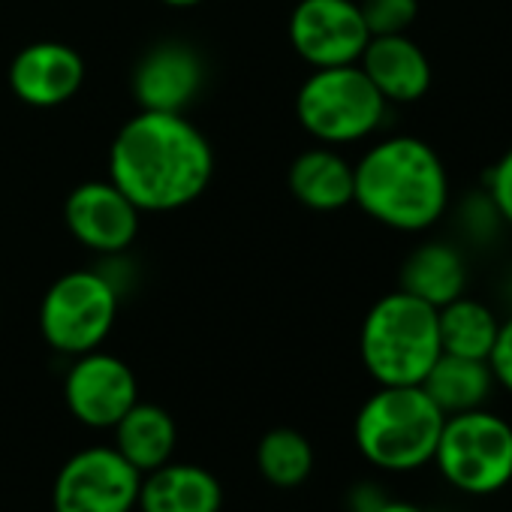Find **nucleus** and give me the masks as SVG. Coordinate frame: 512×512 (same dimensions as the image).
<instances>
[{"instance_id": "4be33fe9", "label": "nucleus", "mask_w": 512, "mask_h": 512, "mask_svg": "<svg viewBox=\"0 0 512 512\" xmlns=\"http://www.w3.org/2000/svg\"><path fill=\"white\" fill-rule=\"evenodd\" d=\"M371 37L407 34L419 16V0H362L359 4Z\"/></svg>"}, {"instance_id": "5701e85b", "label": "nucleus", "mask_w": 512, "mask_h": 512, "mask_svg": "<svg viewBox=\"0 0 512 512\" xmlns=\"http://www.w3.org/2000/svg\"><path fill=\"white\" fill-rule=\"evenodd\" d=\"M488 184V202L494 208V214L512 226V145L503 151V157L488 169L485 175Z\"/></svg>"}, {"instance_id": "9d476101", "label": "nucleus", "mask_w": 512, "mask_h": 512, "mask_svg": "<svg viewBox=\"0 0 512 512\" xmlns=\"http://www.w3.org/2000/svg\"><path fill=\"white\" fill-rule=\"evenodd\" d=\"M67 410L88 428H115V422L139 401L136 374L112 353H82L64 380Z\"/></svg>"}, {"instance_id": "1a4fd4ad", "label": "nucleus", "mask_w": 512, "mask_h": 512, "mask_svg": "<svg viewBox=\"0 0 512 512\" xmlns=\"http://www.w3.org/2000/svg\"><path fill=\"white\" fill-rule=\"evenodd\" d=\"M290 40L314 70L359 64L371 34L356 0H299L290 16Z\"/></svg>"}, {"instance_id": "ddd939ff", "label": "nucleus", "mask_w": 512, "mask_h": 512, "mask_svg": "<svg viewBox=\"0 0 512 512\" xmlns=\"http://www.w3.org/2000/svg\"><path fill=\"white\" fill-rule=\"evenodd\" d=\"M205 79L202 58L184 43L154 46L133 73V94L142 109L184 112Z\"/></svg>"}, {"instance_id": "b1692460", "label": "nucleus", "mask_w": 512, "mask_h": 512, "mask_svg": "<svg viewBox=\"0 0 512 512\" xmlns=\"http://www.w3.org/2000/svg\"><path fill=\"white\" fill-rule=\"evenodd\" d=\"M488 365H491L494 383L512 395V317L500 323L497 341H494V347L488 353Z\"/></svg>"}, {"instance_id": "393cba45", "label": "nucleus", "mask_w": 512, "mask_h": 512, "mask_svg": "<svg viewBox=\"0 0 512 512\" xmlns=\"http://www.w3.org/2000/svg\"><path fill=\"white\" fill-rule=\"evenodd\" d=\"M389 497L377 482H359L350 491V512H374L377 506H383Z\"/></svg>"}, {"instance_id": "412c9836", "label": "nucleus", "mask_w": 512, "mask_h": 512, "mask_svg": "<svg viewBox=\"0 0 512 512\" xmlns=\"http://www.w3.org/2000/svg\"><path fill=\"white\" fill-rule=\"evenodd\" d=\"M314 446L296 428H272L256 443V470L275 488H299L314 473Z\"/></svg>"}, {"instance_id": "a878e982", "label": "nucleus", "mask_w": 512, "mask_h": 512, "mask_svg": "<svg viewBox=\"0 0 512 512\" xmlns=\"http://www.w3.org/2000/svg\"><path fill=\"white\" fill-rule=\"evenodd\" d=\"M374 512H428V509H422V506H416V503H407V500H386L383 506H377Z\"/></svg>"}, {"instance_id": "2eb2a0df", "label": "nucleus", "mask_w": 512, "mask_h": 512, "mask_svg": "<svg viewBox=\"0 0 512 512\" xmlns=\"http://www.w3.org/2000/svg\"><path fill=\"white\" fill-rule=\"evenodd\" d=\"M136 509L139 512H220L223 485L208 467L187 464V461H166L163 467L142 476Z\"/></svg>"}, {"instance_id": "f8f14e48", "label": "nucleus", "mask_w": 512, "mask_h": 512, "mask_svg": "<svg viewBox=\"0 0 512 512\" xmlns=\"http://www.w3.org/2000/svg\"><path fill=\"white\" fill-rule=\"evenodd\" d=\"M85 82V61L64 43H31L10 64L13 94L37 109H52L76 97Z\"/></svg>"}, {"instance_id": "9b49d317", "label": "nucleus", "mask_w": 512, "mask_h": 512, "mask_svg": "<svg viewBox=\"0 0 512 512\" xmlns=\"http://www.w3.org/2000/svg\"><path fill=\"white\" fill-rule=\"evenodd\" d=\"M67 229L97 253H121L139 232V208L112 181L79 184L64 205Z\"/></svg>"}, {"instance_id": "6e6552de", "label": "nucleus", "mask_w": 512, "mask_h": 512, "mask_svg": "<svg viewBox=\"0 0 512 512\" xmlns=\"http://www.w3.org/2000/svg\"><path fill=\"white\" fill-rule=\"evenodd\" d=\"M142 473L115 446H88L67 458L52 485L55 512H133Z\"/></svg>"}, {"instance_id": "f257e3e1", "label": "nucleus", "mask_w": 512, "mask_h": 512, "mask_svg": "<svg viewBox=\"0 0 512 512\" xmlns=\"http://www.w3.org/2000/svg\"><path fill=\"white\" fill-rule=\"evenodd\" d=\"M208 139L181 112L142 109L109 151V181L139 211H175L190 205L211 181Z\"/></svg>"}, {"instance_id": "6ab92c4d", "label": "nucleus", "mask_w": 512, "mask_h": 512, "mask_svg": "<svg viewBox=\"0 0 512 512\" xmlns=\"http://www.w3.org/2000/svg\"><path fill=\"white\" fill-rule=\"evenodd\" d=\"M290 190L314 211H338L353 202V166L332 148H311L293 160Z\"/></svg>"}, {"instance_id": "423d86ee", "label": "nucleus", "mask_w": 512, "mask_h": 512, "mask_svg": "<svg viewBox=\"0 0 512 512\" xmlns=\"http://www.w3.org/2000/svg\"><path fill=\"white\" fill-rule=\"evenodd\" d=\"M296 115L314 139L326 145H347L380 127L386 100L359 64L326 67L314 70L299 88Z\"/></svg>"}, {"instance_id": "7ed1b4c3", "label": "nucleus", "mask_w": 512, "mask_h": 512, "mask_svg": "<svg viewBox=\"0 0 512 512\" xmlns=\"http://www.w3.org/2000/svg\"><path fill=\"white\" fill-rule=\"evenodd\" d=\"M446 416L422 386H380L356 413L353 440L377 470L410 473L431 464Z\"/></svg>"}, {"instance_id": "aec40b11", "label": "nucleus", "mask_w": 512, "mask_h": 512, "mask_svg": "<svg viewBox=\"0 0 512 512\" xmlns=\"http://www.w3.org/2000/svg\"><path fill=\"white\" fill-rule=\"evenodd\" d=\"M437 329H440V350L467 359H488L500 320L494 311L476 299L458 296L449 305L437 308Z\"/></svg>"}, {"instance_id": "bb28decb", "label": "nucleus", "mask_w": 512, "mask_h": 512, "mask_svg": "<svg viewBox=\"0 0 512 512\" xmlns=\"http://www.w3.org/2000/svg\"><path fill=\"white\" fill-rule=\"evenodd\" d=\"M166 7H178V10H184V7H196V4H202V0H163Z\"/></svg>"}, {"instance_id": "a211bd4d", "label": "nucleus", "mask_w": 512, "mask_h": 512, "mask_svg": "<svg viewBox=\"0 0 512 512\" xmlns=\"http://www.w3.org/2000/svg\"><path fill=\"white\" fill-rule=\"evenodd\" d=\"M467 266L461 253L446 241L419 244L401 266V290L428 302L431 308H443L452 299L464 296Z\"/></svg>"}, {"instance_id": "f03ea898", "label": "nucleus", "mask_w": 512, "mask_h": 512, "mask_svg": "<svg viewBox=\"0 0 512 512\" xmlns=\"http://www.w3.org/2000/svg\"><path fill=\"white\" fill-rule=\"evenodd\" d=\"M353 202L389 229L422 232L449 205V175L428 142L392 136L353 166Z\"/></svg>"}, {"instance_id": "dca6fc26", "label": "nucleus", "mask_w": 512, "mask_h": 512, "mask_svg": "<svg viewBox=\"0 0 512 512\" xmlns=\"http://www.w3.org/2000/svg\"><path fill=\"white\" fill-rule=\"evenodd\" d=\"M115 449L145 476L172 461L178 446V425L160 404L136 401L115 422Z\"/></svg>"}, {"instance_id": "20e7f679", "label": "nucleus", "mask_w": 512, "mask_h": 512, "mask_svg": "<svg viewBox=\"0 0 512 512\" xmlns=\"http://www.w3.org/2000/svg\"><path fill=\"white\" fill-rule=\"evenodd\" d=\"M359 353L380 386H419L443 353L437 308L404 290L383 296L365 314Z\"/></svg>"}, {"instance_id": "4468645a", "label": "nucleus", "mask_w": 512, "mask_h": 512, "mask_svg": "<svg viewBox=\"0 0 512 512\" xmlns=\"http://www.w3.org/2000/svg\"><path fill=\"white\" fill-rule=\"evenodd\" d=\"M359 67L386 103H416L431 88V64L407 34L371 37Z\"/></svg>"}, {"instance_id": "39448f33", "label": "nucleus", "mask_w": 512, "mask_h": 512, "mask_svg": "<svg viewBox=\"0 0 512 512\" xmlns=\"http://www.w3.org/2000/svg\"><path fill=\"white\" fill-rule=\"evenodd\" d=\"M431 464L461 494H497L512 482V425L485 407L446 416Z\"/></svg>"}, {"instance_id": "0eeeda50", "label": "nucleus", "mask_w": 512, "mask_h": 512, "mask_svg": "<svg viewBox=\"0 0 512 512\" xmlns=\"http://www.w3.org/2000/svg\"><path fill=\"white\" fill-rule=\"evenodd\" d=\"M118 314V290L100 272L58 278L40 305V332L49 347L67 356L100 350Z\"/></svg>"}, {"instance_id": "f3484780", "label": "nucleus", "mask_w": 512, "mask_h": 512, "mask_svg": "<svg viewBox=\"0 0 512 512\" xmlns=\"http://www.w3.org/2000/svg\"><path fill=\"white\" fill-rule=\"evenodd\" d=\"M419 386L440 407L443 416H455V413L485 407L497 383H494L488 359L440 353Z\"/></svg>"}]
</instances>
